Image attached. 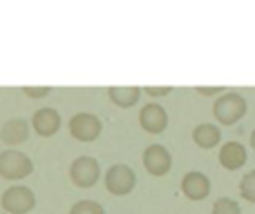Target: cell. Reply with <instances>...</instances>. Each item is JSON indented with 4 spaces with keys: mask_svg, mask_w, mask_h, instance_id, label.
I'll return each mask as SVG.
<instances>
[{
    "mask_svg": "<svg viewBox=\"0 0 255 214\" xmlns=\"http://www.w3.org/2000/svg\"><path fill=\"white\" fill-rule=\"evenodd\" d=\"M213 214H242V210H240L238 201H233L229 197H222L213 203Z\"/></svg>",
    "mask_w": 255,
    "mask_h": 214,
    "instance_id": "2e32d148",
    "label": "cell"
},
{
    "mask_svg": "<svg viewBox=\"0 0 255 214\" xmlns=\"http://www.w3.org/2000/svg\"><path fill=\"white\" fill-rule=\"evenodd\" d=\"M0 206L9 214H27L34 210L36 206V194L25 185H13V188L4 190L0 197Z\"/></svg>",
    "mask_w": 255,
    "mask_h": 214,
    "instance_id": "3957f363",
    "label": "cell"
},
{
    "mask_svg": "<svg viewBox=\"0 0 255 214\" xmlns=\"http://www.w3.org/2000/svg\"><path fill=\"white\" fill-rule=\"evenodd\" d=\"M49 92H52V87H45V85H38V87L27 85V87H22V94H25V96H29V98H45Z\"/></svg>",
    "mask_w": 255,
    "mask_h": 214,
    "instance_id": "ac0fdd59",
    "label": "cell"
},
{
    "mask_svg": "<svg viewBox=\"0 0 255 214\" xmlns=\"http://www.w3.org/2000/svg\"><path fill=\"white\" fill-rule=\"evenodd\" d=\"M29 139V123L25 118H9L0 127V141L4 145H20Z\"/></svg>",
    "mask_w": 255,
    "mask_h": 214,
    "instance_id": "8fae6325",
    "label": "cell"
},
{
    "mask_svg": "<svg viewBox=\"0 0 255 214\" xmlns=\"http://www.w3.org/2000/svg\"><path fill=\"white\" fill-rule=\"evenodd\" d=\"M143 92L148 94V96H152V98H159V96H168V94L172 92V87H168V85H161V87L148 85V87H143Z\"/></svg>",
    "mask_w": 255,
    "mask_h": 214,
    "instance_id": "d6986e66",
    "label": "cell"
},
{
    "mask_svg": "<svg viewBox=\"0 0 255 214\" xmlns=\"http://www.w3.org/2000/svg\"><path fill=\"white\" fill-rule=\"evenodd\" d=\"M141 94H143V89L134 87V85H112V87H108V96H110V101L121 109L136 105L139 98H141Z\"/></svg>",
    "mask_w": 255,
    "mask_h": 214,
    "instance_id": "4fadbf2b",
    "label": "cell"
},
{
    "mask_svg": "<svg viewBox=\"0 0 255 214\" xmlns=\"http://www.w3.org/2000/svg\"><path fill=\"white\" fill-rule=\"evenodd\" d=\"M136 185V174L130 165L126 163H117L106 172V188L115 197H126L134 190Z\"/></svg>",
    "mask_w": 255,
    "mask_h": 214,
    "instance_id": "5b68a950",
    "label": "cell"
},
{
    "mask_svg": "<svg viewBox=\"0 0 255 214\" xmlns=\"http://www.w3.org/2000/svg\"><path fill=\"white\" fill-rule=\"evenodd\" d=\"M143 167L150 176H166L172 167V156L163 145H150L143 152Z\"/></svg>",
    "mask_w": 255,
    "mask_h": 214,
    "instance_id": "52a82bcc",
    "label": "cell"
},
{
    "mask_svg": "<svg viewBox=\"0 0 255 214\" xmlns=\"http://www.w3.org/2000/svg\"><path fill=\"white\" fill-rule=\"evenodd\" d=\"M70 214H106V210H103V206L101 203H97V201H79V203H74L72 206V210Z\"/></svg>",
    "mask_w": 255,
    "mask_h": 214,
    "instance_id": "e0dca14e",
    "label": "cell"
},
{
    "mask_svg": "<svg viewBox=\"0 0 255 214\" xmlns=\"http://www.w3.org/2000/svg\"><path fill=\"white\" fill-rule=\"evenodd\" d=\"M240 194H242L244 201L255 203V170L242 176V181H240Z\"/></svg>",
    "mask_w": 255,
    "mask_h": 214,
    "instance_id": "9a60e30c",
    "label": "cell"
},
{
    "mask_svg": "<svg viewBox=\"0 0 255 214\" xmlns=\"http://www.w3.org/2000/svg\"><path fill=\"white\" fill-rule=\"evenodd\" d=\"M103 132V123L99 116L90 112H79L70 118V134L74 136L81 143H92L101 136Z\"/></svg>",
    "mask_w": 255,
    "mask_h": 214,
    "instance_id": "277c9868",
    "label": "cell"
},
{
    "mask_svg": "<svg viewBox=\"0 0 255 214\" xmlns=\"http://www.w3.org/2000/svg\"><path fill=\"white\" fill-rule=\"evenodd\" d=\"M193 141L197 147L202 149H213L215 145H220L222 141V132L217 125H213V123H202V125H197L193 130Z\"/></svg>",
    "mask_w": 255,
    "mask_h": 214,
    "instance_id": "5bb4252c",
    "label": "cell"
},
{
    "mask_svg": "<svg viewBox=\"0 0 255 214\" xmlns=\"http://www.w3.org/2000/svg\"><path fill=\"white\" fill-rule=\"evenodd\" d=\"M31 127H34V132L38 136L49 139V136H54L58 132V127H61V114L54 107L36 109V114L31 116Z\"/></svg>",
    "mask_w": 255,
    "mask_h": 214,
    "instance_id": "9c48e42d",
    "label": "cell"
},
{
    "mask_svg": "<svg viewBox=\"0 0 255 214\" xmlns=\"http://www.w3.org/2000/svg\"><path fill=\"white\" fill-rule=\"evenodd\" d=\"M181 192L190 201H204L211 194V179L204 172H188L181 179Z\"/></svg>",
    "mask_w": 255,
    "mask_h": 214,
    "instance_id": "30bf717a",
    "label": "cell"
},
{
    "mask_svg": "<svg viewBox=\"0 0 255 214\" xmlns=\"http://www.w3.org/2000/svg\"><path fill=\"white\" fill-rule=\"evenodd\" d=\"M195 92L202 94V96H215V94L224 92V87H220V85H211V87H204V85H199V87H195Z\"/></svg>",
    "mask_w": 255,
    "mask_h": 214,
    "instance_id": "ffe728a7",
    "label": "cell"
},
{
    "mask_svg": "<svg viewBox=\"0 0 255 214\" xmlns=\"http://www.w3.org/2000/svg\"><path fill=\"white\" fill-rule=\"evenodd\" d=\"M251 147H253V149H255V130H253V132H251Z\"/></svg>",
    "mask_w": 255,
    "mask_h": 214,
    "instance_id": "44dd1931",
    "label": "cell"
},
{
    "mask_svg": "<svg viewBox=\"0 0 255 214\" xmlns=\"http://www.w3.org/2000/svg\"><path fill=\"white\" fill-rule=\"evenodd\" d=\"M220 163L224 170L229 172H235L247 163V147L238 141H229V143L222 145L220 149Z\"/></svg>",
    "mask_w": 255,
    "mask_h": 214,
    "instance_id": "7c38bea8",
    "label": "cell"
},
{
    "mask_svg": "<svg viewBox=\"0 0 255 214\" xmlns=\"http://www.w3.org/2000/svg\"><path fill=\"white\" fill-rule=\"evenodd\" d=\"M101 176V167L94 156H79L70 165V179L76 188H92Z\"/></svg>",
    "mask_w": 255,
    "mask_h": 214,
    "instance_id": "8992f818",
    "label": "cell"
},
{
    "mask_svg": "<svg viewBox=\"0 0 255 214\" xmlns=\"http://www.w3.org/2000/svg\"><path fill=\"white\" fill-rule=\"evenodd\" d=\"M34 172V163L27 156L25 152L18 149H4L0 154V176L9 181H18V179H27Z\"/></svg>",
    "mask_w": 255,
    "mask_h": 214,
    "instance_id": "7a4b0ae2",
    "label": "cell"
},
{
    "mask_svg": "<svg viewBox=\"0 0 255 214\" xmlns=\"http://www.w3.org/2000/svg\"><path fill=\"white\" fill-rule=\"evenodd\" d=\"M139 125L143 127L148 134H161L168 127V114L166 109L157 103H148V105L141 107L139 114Z\"/></svg>",
    "mask_w": 255,
    "mask_h": 214,
    "instance_id": "ba28073f",
    "label": "cell"
},
{
    "mask_svg": "<svg viewBox=\"0 0 255 214\" xmlns=\"http://www.w3.org/2000/svg\"><path fill=\"white\" fill-rule=\"evenodd\" d=\"M247 114V98L238 92H226L213 105V116L222 125H235Z\"/></svg>",
    "mask_w": 255,
    "mask_h": 214,
    "instance_id": "6da1fadb",
    "label": "cell"
}]
</instances>
